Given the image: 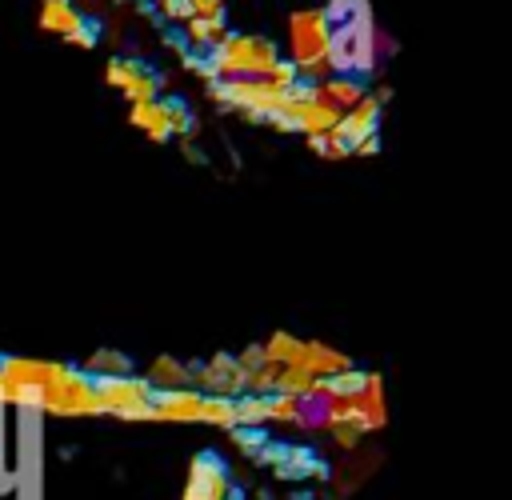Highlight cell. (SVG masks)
Here are the masks:
<instances>
[{
    "mask_svg": "<svg viewBox=\"0 0 512 500\" xmlns=\"http://www.w3.org/2000/svg\"><path fill=\"white\" fill-rule=\"evenodd\" d=\"M328 16L324 8H300L288 16V60L296 64L300 80L324 84L332 76L328 68Z\"/></svg>",
    "mask_w": 512,
    "mask_h": 500,
    "instance_id": "1",
    "label": "cell"
},
{
    "mask_svg": "<svg viewBox=\"0 0 512 500\" xmlns=\"http://www.w3.org/2000/svg\"><path fill=\"white\" fill-rule=\"evenodd\" d=\"M204 56L216 76H264L280 60L268 36H244V32H224Z\"/></svg>",
    "mask_w": 512,
    "mask_h": 500,
    "instance_id": "2",
    "label": "cell"
},
{
    "mask_svg": "<svg viewBox=\"0 0 512 500\" xmlns=\"http://www.w3.org/2000/svg\"><path fill=\"white\" fill-rule=\"evenodd\" d=\"M152 396H156V388L136 372L112 376V380H92L96 416H116L128 424H152Z\"/></svg>",
    "mask_w": 512,
    "mask_h": 500,
    "instance_id": "3",
    "label": "cell"
},
{
    "mask_svg": "<svg viewBox=\"0 0 512 500\" xmlns=\"http://www.w3.org/2000/svg\"><path fill=\"white\" fill-rule=\"evenodd\" d=\"M40 416H60V420H80V416H96V400H92V376H84L80 368H60L56 380L44 384L40 392Z\"/></svg>",
    "mask_w": 512,
    "mask_h": 500,
    "instance_id": "4",
    "label": "cell"
},
{
    "mask_svg": "<svg viewBox=\"0 0 512 500\" xmlns=\"http://www.w3.org/2000/svg\"><path fill=\"white\" fill-rule=\"evenodd\" d=\"M104 80H108L112 88H120L132 104H140V100H156L160 88H164V72L148 68V64L136 60V56H112L108 68H104Z\"/></svg>",
    "mask_w": 512,
    "mask_h": 500,
    "instance_id": "5",
    "label": "cell"
},
{
    "mask_svg": "<svg viewBox=\"0 0 512 500\" xmlns=\"http://www.w3.org/2000/svg\"><path fill=\"white\" fill-rule=\"evenodd\" d=\"M184 500H232V476L216 452H200L188 464Z\"/></svg>",
    "mask_w": 512,
    "mask_h": 500,
    "instance_id": "6",
    "label": "cell"
},
{
    "mask_svg": "<svg viewBox=\"0 0 512 500\" xmlns=\"http://www.w3.org/2000/svg\"><path fill=\"white\" fill-rule=\"evenodd\" d=\"M192 388L200 396H244V372L232 352H216L212 360L192 368Z\"/></svg>",
    "mask_w": 512,
    "mask_h": 500,
    "instance_id": "7",
    "label": "cell"
},
{
    "mask_svg": "<svg viewBox=\"0 0 512 500\" xmlns=\"http://www.w3.org/2000/svg\"><path fill=\"white\" fill-rule=\"evenodd\" d=\"M204 396L196 388H172L152 396V424H200Z\"/></svg>",
    "mask_w": 512,
    "mask_h": 500,
    "instance_id": "8",
    "label": "cell"
},
{
    "mask_svg": "<svg viewBox=\"0 0 512 500\" xmlns=\"http://www.w3.org/2000/svg\"><path fill=\"white\" fill-rule=\"evenodd\" d=\"M60 360H40V356H0V380L4 384H16V388H40L48 380L60 376Z\"/></svg>",
    "mask_w": 512,
    "mask_h": 500,
    "instance_id": "9",
    "label": "cell"
},
{
    "mask_svg": "<svg viewBox=\"0 0 512 500\" xmlns=\"http://www.w3.org/2000/svg\"><path fill=\"white\" fill-rule=\"evenodd\" d=\"M380 116H384V104L376 96H364L360 104H352L348 112H340L336 132L348 140V148H356L364 136H376L380 132Z\"/></svg>",
    "mask_w": 512,
    "mask_h": 500,
    "instance_id": "10",
    "label": "cell"
},
{
    "mask_svg": "<svg viewBox=\"0 0 512 500\" xmlns=\"http://www.w3.org/2000/svg\"><path fill=\"white\" fill-rule=\"evenodd\" d=\"M296 368H304L308 376L324 380V376L348 372V368H352V356H344V352H336V348H328V344H320V340H304V348H300V360H296Z\"/></svg>",
    "mask_w": 512,
    "mask_h": 500,
    "instance_id": "11",
    "label": "cell"
},
{
    "mask_svg": "<svg viewBox=\"0 0 512 500\" xmlns=\"http://www.w3.org/2000/svg\"><path fill=\"white\" fill-rule=\"evenodd\" d=\"M192 368L188 360H176V356H156L144 372V380L156 388V392H172V388H192Z\"/></svg>",
    "mask_w": 512,
    "mask_h": 500,
    "instance_id": "12",
    "label": "cell"
},
{
    "mask_svg": "<svg viewBox=\"0 0 512 500\" xmlns=\"http://www.w3.org/2000/svg\"><path fill=\"white\" fill-rule=\"evenodd\" d=\"M128 124L140 128V132H144L148 140H156V144L172 140V128H168V116H164L160 96H156V100H140V104H132V108H128Z\"/></svg>",
    "mask_w": 512,
    "mask_h": 500,
    "instance_id": "13",
    "label": "cell"
},
{
    "mask_svg": "<svg viewBox=\"0 0 512 500\" xmlns=\"http://www.w3.org/2000/svg\"><path fill=\"white\" fill-rule=\"evenodd\" d=\"M84 376L92 380H112V376H132V356L116 352V348H96L84 364H80Z\"/></svg>",
    "mask_w": 512,
    "mask_h": 500,
    "instance_id": "14",
    "label": "cell"
},
{
    "mask_svg": "<svg viewBox=\"0 0 512 500\" xmlns=\"http://www.w3.org/2000/svg\"><path fill=\"white\" fill-rule=\"evenodd\" d=\"M320 96H324L332 108L348 112L352 104H360V100L368 96V88H364V80H352V76H328V80L320 84Z\"/></svg>",
    "mask_w": 512,
    "mask_h": 500,
    "instance_id": "15",
    "label": "cell"
},
{
    "mask_svg": "<svg viewBox=\"0 0 512 500\" xmlns=\"http://www.w3.org/2000/svg\"><path fill=\"white\" fill-rule=\"evenodd\" d=\"M80 20H84V12L76 4H44L40 8V28L52 36H64V40L80 28Z\"/></svg>",
    "mask_w": 512,
    "mask_h": 500,
    "instance_id": "16",
    "label": "cell"
},
{
    "mask_svg": "<svg viewBox=\"0 0 512 500\" xmlns=\"http://www.w3.org/2000/svg\"><path fill=\"white\" fill-rule=\"evenodd\" d=\"M228 32V24H224V16L220 20H200V16H192V20H184V40L192 44V52H208L220 36Z\"/></svg>",
    "mask_w": 512,
    "mask_h": 500,
    "instance_id": "17",
    "label": "cell"
},
{
    "mask_svg": "<svg viewBox=\"0 0 512 500\" xmlns=\"http://www.w3.org/2000/svg\"><path fill=\"white\" fill-rule=\"evenodd\" d=\"M200 424L232 432V428H236V400H232V396H204V408H200Z\"/></svg>",
    "mask_w": 512,
    "mask_h": 500,
    "instance_id": "18",
    "label": "cell"
},
{
    "mask_svg": "<svg viewBox=\"0 0 512 500\" xmlns=\"http://www.w3.org/2000/svg\"><path fill=\"white\" fill-rule=\"evenodd\" d=\"M260 348H264V360H268V364H296V360H300L304 340H296L292 332H272Z\"/></svg>",
    "mask_w": 512,
    "mask_h": 500,
    "instance_id": "19",
    "label": "cell"
},
{
    "mask_svg": "<svg viewBox=\"0 0 512 500\" xmlns=\"http://www.w3.org/2000/svg\"><path fill=\"white\" fill-rule=\"evenodd\" d=\"M236 428H268V396H236Z\"/></svg>",
    "mask_w": 512,
    "mask_h": 500,
    "instance_id": "20",
    "label": "cell"
},
{
    "mask_svg": "<svg viewBox=\"0 0 512 500\" xmlns=\"http://www.w3.org/2000/svg\"><path fill=\"white\" fill-rule=\"evenodd\" d=\"M160 104H164V116H168L172 136H188V132H196V116H192V108H188L180 96H160Z\"/></svg>",
    "mask_w": 512,
    "mask_h": 500,
    "instance_id": "21",
    "label": "cell"
},
{
    "mask_svg": "<svg viewBox=\"0 0 512 500\" xmlns=\"http://www.w3.org/2000/svg\"><path fill=\"white\" fill-rule=\"evenodd\" d=\"M304 140H308V148H312L316 156H324V160H344V156H352L348 140H344L336 128H328V132H316V136H304Z\"/></svg>",
    "mask_w": 512,
    "mask_h": 500,
    "instance_id": "22",
    "label": "cell"
},
{
    "mask_svg": "<svg viewBox=\"0 0 512 500\" xmlns=\"http://www.w3.org/2000/svg\"><path fill=\"white\" fill-rule=\"evenodd\" d=\"M268 424L300 428V400L296 396H268Z\"/></svg>",
    "mask_w": 512,
    "mask_h": 500,
    "instance_id": "23",
    "label": "cell"
},
{
    "mask_svg": "<svg viewBox=\"0 0 512 500\" xmlns=\"http://www.w3.org/2000/svg\"><path fill=\"white\" fill-rule=\"evenodd\" d=\"M228 444L236 452H244L248 460H260L264 456V428H232L228 432Z\"/></svg>",
    "mask_w": 512,
    "mask_h": 500,
    "instance_id": "24",
    "label": "cell"
},
{
    "mask_svg": "<svg viewBox=\"0 0 512 500\" xmlns=\"http://www.w3.org/2000/svg\"><path fill=\"white\" fill-rule=\"evenodd\" d=\"M96 40H100V20H92V16L84 12V20H80V28L68 36V44H76V48H96Z\"/></svg>",
    "mask_w": 512,
    "mask_h": 500,
    "instance_id": "25",
    "label": "cell"
},
{
    "mask_svg": "<svg viewBox=\"0 0 512 500\" xmlns=\"http://www.w3.org/2000/svg\"><path fill=\"white\" fill-rule=\"evenodd\" d=\"M156 12L172 24H184V20H192V0H156Z\"/></svg>",
    "mask_w": 512,
    "mask_h": 500,
    "instance_id": "26",
    "label": "cell"
},
{
    "mask_svg": "<svg viewBox=\"0 0 512 500\" xmlns=\"http://www.w3.org/2000/svg\"><path fill=\"white\" fill-rule=\"evenodd\" d=\"M4 404H0V496L12 492V456H8V444H4Z\"/></svg>",
    "mask_w": 512,
    "mask_h": 500,
    "instance_id": "27",
    "label": "cell"
},
{
    "mask_svg": "<svg viewBox=\"0 0 512 500\" xmlns=\"http://www.w3.org/2000/svg\"><path fill=\"white\" fill-rule=\"evenodd\" d=\"M232 356H236L240 372H252V368L264 364V348H260V344H248V348H240V352H232Z\"/></svg>",
    "mask_w": 512,
    "mask_h": 500,
    "instance_id": "28",
    "label": "cell"
},
{
    "mask_svg": "<svg viewBox=\"0 0 512 500\" xmlns=\"http://www.w3.org/2000/svg\"><path fill=\"white\" fill-rule=\"evenodd\" d=\"M192 16H200V20H220V16H224V0H192Z\"/></svg>",
    "mask_w": 512,
    "mask_h": 500,
    "instance_id": "29",
    "label": "cell"
},
{
    "mask_svg": "<svg viewBox=\"0 0 512 500\" xmlns=\"http://www.w3.org/2000/svg\"><path fill=\"white\" fill-rule=\"evenodd\" d=\"M332 440H336L344 452H352V448L360 444V432H352V428H332Z\"/></svg>",
    "mask_w": 512,
    "mask_h": 500,
    "instance_id": "30",
    "label": "cell"
},
{
    "mask_svg": "<svg viewBox=\"0 0 512 500\" xmlns=\"http://www.w3.org/2000/svg\"><path fill=\"white\" fill-rule=\"evenodd\" d=\"M376 152H380V132H376V136H364V140L352 148V156H376Z\"/></svg>",
    "mask_w": 512,
    "mask_h": 500,
    "instance_id": "31",
    "label": "cell"
},
{
    "mask_svg": "<svg viewBox=\"0 0 512 500\" xmlns=\"http://www.w3.org/2000/svg\"><path fill=\"white\" fill-rule=\"evenodd\" d=\"M44 4H76V0H44Z\"/></svg>",
    "mask_w": 512,
    "mask_h": 500,
    "instance_id": "32",
    "label": "cell"
}]
</instances>
